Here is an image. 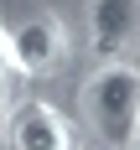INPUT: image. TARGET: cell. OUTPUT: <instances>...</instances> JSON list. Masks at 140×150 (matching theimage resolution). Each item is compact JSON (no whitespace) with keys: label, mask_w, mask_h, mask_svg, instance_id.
Listing matches in <instances>:
<instances>
[{"label":"cell","mask_w":140,"mask_h":150,"mask_svg":"<svg viewBox=\"0 0 140 150\" xmlns=\"http://www.w3.org/2000/svg\"><path fill=\"white\" fill-rule=\"evenodd\" d=\"M130 150H140V129H135V140H130Z\"/></svg>","instance_id":"obj_6"},{"label":"cell","mask_w":140,"mask_h":150,"mask_svg":"<svg viewBox=\"0 0 140 150\" xmlns=\"http://www.w3.org/2000/svg\"><path fill=\"white\" fill-rule=\"evenodd\" d=\"M5 67L11 62H5V31H0V98H5Z\"/></svg>","instance_id":"obj_5"},{"label":"cell","mask_w":140,"mask_h":150,"mask_svg":"<svg viewBox=\"0 0 140 150\" xmlns=\"http://www.w3.org/2000/svg\"><path fill=\"white\" fill-rule=\"evenodd\" d=\"M83 119L104 145H124L140 129V67L130 62H104L83 83Z\"/></svg>","instance_id":"obj_1"},{"label":"cell","mask_w":140,"mask_h":150,"mask_svg":"<svg viewBox=\"0 0 140 150\" xmlns=\"http://www.w3.org/2000/svg\"><path fill=\"white\" fill-rule=\"evenodd\" d=\"M68 52V36H62V21L47 11H31L21 16L11 31H5V62L16 73H31V78H47L52 67L62 62Z\"/></svg>","instance_id":"obj_2"},{"label":"cell","mask_w":140,"mask_h":150,"mask_svg":"<svg viewBox=\"0 0 140 150\" xmlns=\"http://www.w3.org/2000/svg\"><path fill=\"white\" fill-rule=\"evenodd\" d=\"M5 145L11 150H73V129L52 104H16L5 119Z\"/></svg>","instance_id":"obj_4"},{"label":"cell","mask_w":140,"mask_h":150,"mask_svg":"<svg viewBox=\"0 0 140 150\" xmlns=\"http://www.w3.org/2000/svg\"><path fill=\"white\" fill-rule=\"evenodd\" d=\"M140 36V0H93L88 5V47L93 57L119 62V52Z\"/></svg>","instance_id":"obj_3"},{"label":"cell","mask_w":140,"mask_h":150,"mask_svg":"<svg viewBox=\"0 0 140 150\" xmlns=\"http://www.w3.org/2000/svg\"><path fill=\"white\" fill-rule=\"evenodd\" d=\"M104 150H124V145H104Z\"/></svg>","instance_id":"obj_7"}]
</instances>
